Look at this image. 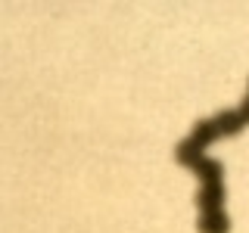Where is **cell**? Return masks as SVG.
<instances>
[{
    "mask_svg": "<svg viewBox=\"0 0 249 233\" xmlns=\"http://www.w3.org/2000/svg\"><path fill=\"white\" fill-rule=\"evenodd\" d=\"M212 124H215L218 137H233V134H240V131L246 128V121L240 118L237 109H221L218 115H212Z\"/></svg>",
    "mask_w": 249,
    "mask_h": 233,
    "instance_id": "obj_2",
    "label": "cell"
},
{
    "mask_svg": "<svg viewBox=\"0 0 249 233\" xmlns=\"http://www.w3.org/2000/svg\"><path fill=\"white\" fill-rule=\"evenodd\" d=\"M196 208H199V215H202V212H218V208H224V181L199 183Z\"/></svg>",
    "mask_w": 249,
    "mask_h": 233,
    "instance_id": "obj_1",
    "label": "cell"
},
{
    "mask_svg": "<svg viewBox=\"0 0 249 233\" xmlns=\"http://www.w3.org/2000/svg\"><path fill=\"white\" fill-rule=\"evenodd\" d=\"M190 171L199 177V183H212V181H224V165L218 159H209V155H202L190 165Z\"/></svg>",
    "mask_w": 249,
    "mask_h": 233,
    "instance_id": "obj_3",
    "label": "cell"
},
{
    "mask_svg": "<svg viewBox=\"0 0 249 233\" xmlns=\"http://www.w3.org/2000/svg\"><path fill=\"white\" fill-rule=\"evenodd\" d=\"M196 227H199V233H228L231 230V217H228L224 208H218V212H202Z\"/></svg>",
    "mask_w": 249,
    "mask_h": 233,
    "instance_id": "obj_4",
    "label": "cell"
},
{
    "mask_svg": "<svg viewBox=\"0 0 249 233\" xmlns=\"http://www.w3.org/2000/svg\"><path fill=\"white\" fill-rule=\"evenodd\" d=\"M175 159L181 162V165H187V168H190V165H193V162H196V159H202V150H199V146H193L190 140L184 137L181 143L175 146Z\"/></svg>",
    "mask_w": 249,
    "mask_h": 233,
    "instance_id": "obj_6",
    "label": "cell"
},
{
    "mask_svg": "<svg viewBox=\"0 0 249 233\" xmlns=\"http://www.w3.org/2000/svg\"><path fill=\"white\" fill-rule=\"evenodd\" d=\"M237 112H240V118H243V121L249 124V87H246V97H243V103H240Z\"/></svg>",
    "mask_w": 249,
    "mask_h": 233,
    "instance_id": "obj_7",
    "label": "cell"
},
{
    "mask_svg": "<svg viewBox=\"0 0 249 233\" xmlns=\"http://www.w3.org/2000/svg\"><path fill=\"white\" fill-rule=\"evenodd\" d=\"M190 140L193 146H199V150H206L209 143H215L218 140V131H215V124H212V118H199L196 124H193V131H190Z\"/></svg>",
    "mask_w": 249,
    "mask_h": 233,
    "instance_id": "obj_5",
    "label": "cell"
}]
</instances>
